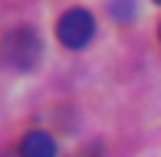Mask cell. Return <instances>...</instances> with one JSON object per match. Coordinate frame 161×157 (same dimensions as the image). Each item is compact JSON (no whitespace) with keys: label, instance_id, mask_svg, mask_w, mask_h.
<instances>
[{"label":"cell","instance_id":"4","mask_svg":"<svg viewBox=\"0 0 161 157\" xmlns=\"http://www.w3.org/2000/svg\"><path fill=\"white\" fill-rule=\"evenodd\" d=\"M158 36H161V30H158Z\"/></svg>","mask_w":161,"mask_h":157},{"label":"cell","instance_id":"1","mask_svg":"<svg viewBox=\"0 0 161 157\" xmlns=\"http://www.w3.org/2000/svg\"><path fill=\"white\" fill-rule=\"evenodd\" d=\"M0 59L13 69H30L40 59V36L30 26H17L0 39Z\"/></svg>","mask_w":161,"mask_h":157},{"label":"cell","instance_id":"5","mask_svg":"<svg viewBox=\"0 0 161 157\" xmlns=\"http://www.w3.org/2000/svg\"><path fill=\"white\" fill-rule=\"evenodd\" d=\"M158 3H161V0H158Z\"/></svg>","mask_w":161,"mask_h":157},{"label":"cell","instance_id":"2","mask_svg":"<svg viewBox=\"0 0 161 157\" xmlns=\"http://www.w3.org/2000/svg\"><path fill=\"white\" fill-rule=\"evenodd\" d=\"M92 33H96V20H92V13L82 10V7L66 10L59 17V23H56V36H59V43L69 46V49H82L86 43L92 39Z\"/></svg>","mask_w":161,"mask_h":157},{"label":"cell","instance_id":"3","mask_svg":"<svg viewBox=\"0 0 161 157\" xmlns=\"http://www.w3.org/2000/svg\"><path fill=\"white\" fill-rule=\"evenodd\" d=\"M20 157H56V141L46 131H30L20 141Z\"/></svg>","mask_w":161,"mask_h":157}]
</instances>
